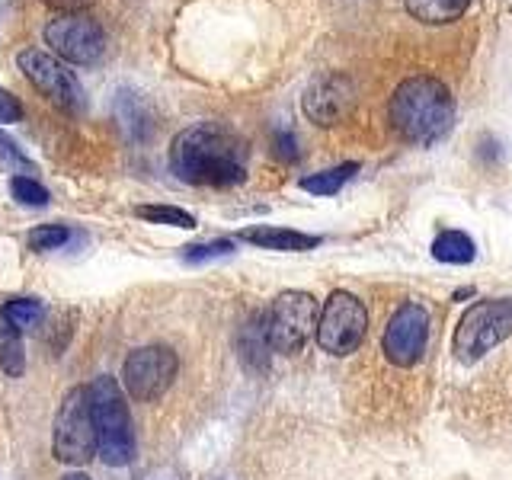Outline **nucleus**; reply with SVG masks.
Here are the masks:
<instances>
[{
	"label": "nucleus",
	"mask_w": 512,
	"mask_h": 480,
	"mask_svg": "<svg viewBox=\"0 0 512 480\" xmlns=\"http://www.w3.org/2000/svg\"><path fill=\"white\" fill-rule=\"evenodd\" d=\"M237 240L263 250H279V253H304L320 247V237L304 234V231H288V228H272V224H253L237 234Z\"/></svg>",
	"instance_id": "nucleus-13"
},
{
	"label": "nucleus",
	"mask_w": 512,
	"mask_h": 480,
	"mask_svg": "<svg viewBox=\"0 0 512 480\" xmlns=\"http://www.w3.org/2000/svg\"><path fill=\"white\" fill-rule=\"evenodd\" d=\"M61 480H90L87 474H80V471H74V474H64Z\"/></svg>",
	"instance_id": "nucleus-27"
},
{
	"label": "nucleus",
	"mask_w": 512,
	"mask_h": 480,
	"mask_svg": "<svg viewBox=\"0 0 512 480\" xmlns=\"http://www.w3.org/2000/svg\"><path fill=\"white\" fill-rule=\"evenodd\" d=\"M52 452L61 464H87L96 452H100L87 388H71L61 397V407L55 416V432H52Z\"/></svg>",
	"instance_id": "nucleus-5"
},
{
	"label": "nucleus",
	"mask_w": 512,
	"mask_h": 480,
	"mask_svg": "<svg viewBox=\"0 0 512 480\" xmlns=\"http://www.w3.org/2000/svg\"><path fill=\"white\" fill-rule=\"evenodd\" d=\"M269 327H266V314H253L250 324L240 330V356H244L247 368L253 372H266L269 365Z\"/></svg>",
	"instance_id": "nucleus-14"
},
{
	"label": "nucleus",
	"mask_w": 512,
	"mask_h": 480,
	"mask_svg": "<svg viewBox=\"0 0 512 480\" xmlns=\"http://www.w3.org/2000/svg\"><path fill=\"white\" fill-rule=\"evenodd\" d=\"M93 423H96V442H100V458L109 468H125L135 458V429L132 413H128L125 391L116 378L100 375L87 384Z\"/></svg>",
	"instance_id": "nucleus-3"
},
{
	"label": "nucleus",
	"mask_w": 512,
	"mask_h": 480,
	"mask_svg": "<svg viewBox=\"0 0 512 480\" xmlns=\"http://www.w3.org/2000/svg\"><path fill=\"white\" fill-rule=\"evenodd\" d=\"M512 336V298H487L471 304L458 320L452 336V352L458 362H477L493 346Z\"/></svg>",
	"instance_id": "nucleus-4"
},
{
	"label": "nucleus",
	"mask_w": 512,
	"mask_h": 480,
	"mask_svg": "<svg viewBox=\"0 0 512 480\" xmlns=\"http://www.w3.org/2000/svg\"><path fill=\"white\" fill-rule=\"evenodd\" d=\"M16 68H20L29 84L36 87L45 100H52L58 109L71 112V116L74 112H84L87 106L84 87H80V80L64 68L55 55L39 52V48H23V52L16 55Z\"/></svg>",
	"instance_id": "nucleus-9"
},
{
	"label": "nucleus",
	"mask_w": 512,
	"mask_h": 480,
	"mask_svg": "<svg viewBox=\"0 0 512 480\" xmlns=\"http://www.w3.org/2000/svg\"><path fill=\"white\" fill-rule=\"evenodd\" d=\"M23 103L16 100L10 90L0 87V125H10V122H20L23 119Z\"/></svg>",
	"instance_id": "nucleus-25"
},
{
	"label": "nucleus",
	"mask_w": 512,
	"mask_h": 480,
	"mask_svg": "<svg viewBox=\"0 0 512 480\" xmlns=\"http://www.w3.org/2000/svg\"><path fill=\"white\" fill-rule=\"evenodd\" d=\"M359 173V164H340V167H330V170H320L314 176H304L301 180V189L304 192H314V196H333V192H340L352 176Z\"/></svg>",
	"instance_id": "nucleus-18"
},
{
	"label": "nucleus",
	"mask_w": 512,
	"mask_h": 480,
	"mask_svg": "<svg viewBox=\"0 0 512 480\" xmlns=\"http://www.w3.org/2000/svg\"><path fill=\"white\" fill-rule=\"evenodd\" d=\"M234 253V240H212V244H192L183 247V260L186 263H205V260H218V256Z\"/></svg>",
	"instance_id": "nucleus-23"
},
{
	"label": "nucleus",
	"mask_w": 512,
	"mask_h": 480,
	"mask_svg": "<svg viewBox=\"0 0 512 480\" xmlns=\"http://www.w3.org/2000/svg\"><path fill=\"white\" fill-rule=\"evenodd\" d=\"M352 106H356V84H352L346 74H336V71L317 74L301 96L304 116L324 128L346 119Z\"/></svg>",
	"instance_id": "nucleus-12"
},
{
	"label": "nucleus",
	"mask_w": 512,
	"mask_h": 480,
	"mask_svg": "<svg viewBox=\"0 0 512 480\" xmlns=\"http://www.w3.org/2000/svg\"><path fill=\"white\" fill-rule=\"evenodd\" d=\"M317 320L320 308L314 295L308 292H282L272 308L266 311V327H269V346L272 352L282 356H295L308 346L311 336H317Z\"/></svg>",
	"instance_id": "nucleus-6"
},
{
	"label": "nucleus",
	"mask_w": 512,
	"mask_h": 480,
	"mask_svg": "<svg viewBox=\"0 0 512 480\" xmlns=\"http://www.w3.org/2000/svg\"><path fill=\"white\" fill-rule=\"evenodd\" d=\"M45 45L52 48V55L64 58L68 64H96L106 52V36L96 20L84 13H61L42 29Z\"/></svg>",
	"instance_id": "nucleus-10"
},
{
	"label": "nucleus",
	"mask_w": 512,
	"mask_h": 480,
	"mask_svg": "<svg viewBox=\"0 0 512 480\" xmlns=\"http://www.w3.org/2000/svg\"><path fill=\"white\" fill-rule=\"evenodd\" d=\"M170 170L189 186H237L247 180V141L221 122L189 125L170 144Z\"/></svg>",
	"instance_id": "nucleus-1"
},
{
	"label": "nucleus",
	"mask_w": 512,
	"mask_h": 480,
	"mask_svg": "<svg viewBox=\"0 0 512 480\" xmlns=\"http://www.w3.org/2000/svg\"><path fill=\"white\" fill-rule=\"evenodd\" d=\"M426 346H429V311L416 301L400 304L381 336L384 359L397 368H413L426 356Z\"/></svg>",
	"instance_id": "nucleus-11"
},
{
	"label": "nucleus",
	"mask_w": 512,
	"mask_h": 480,
	"mask_svg": "<svg viewBox=\"0 0 512 480\" xmlns=\"http://www.w3.org/2000/svg\"><path fill=\"white\" fill-rule=\"evenodd\" d=\"M10 192L20 205H32V208H42V205H48V199H52L48 196V189L39 180H32V176H13Z\"/></svg>",
	"instance_id": "nucleus-22"
},
{
	"label": "nucleus",
	"mask_w": 512,
	"mask_h": 480,
	"mask_svg": "<svg viewBox=\"0 0 512 480\" xmlns=\"http://www.w3.org/2000/svg\"><path fill=\"white\" fill-rule=\"evenodd\" d=\"M368 311L352 292H333L317 320V346L330 356H349L365 343Z\"/></svg>",
	"instance_id": "nucleus-7"
},
{
	"label": "nucleus",
	"mask_w": 512,
	"mask_h": 480,
	"mask_svg": "<svg viewBox=\"0 0 512 480\" xmlns=\"http://www.w3.org/2000/svg\"><path fill=\"white\" fill-rule=\"evenodd\" d=\"M0 368H4L10 378H20L26 372L23 330L13 327L7 317H0Z\"/></svg>",
	"instance_id": "nucleus-16"
},
{
	"label": "nucleus",
	"mask_w": 512,
	"mask_h": 480,
	"mask_svg": "<svg viewBox=\"0 0 512 480\" xmlns=\"http://www.w3.org/2000/svg\"><path fill=\"white\" fill-rule=\"evenodd\" d=\"M432 256L448 266H468V263H474L477 247L464 231H442L436 240H432Z\"/></svg>",
	"instance_id": "nucleus-15"
},
{
	"label": "nucleus",
	"mask_w": 512,
	"mask_h": 480,
	"mask_svg": "<svg viewBox=\"0 0 512 480\" xmlns=\"http://www.w3.org/2000/svg\"><path fill=\"white\" fill-rule=\"evenodd\" d=\"M176 372H180V359L170 346H141L135 352H128V359L122 365V384L132 400L138 404H151V400H160L170 384L176 381Z\"/></svg>",
	"instance_id": "nucleus-8"
},
{
	"label": "nucleus",
	"mask_w": 512,
	"mask_h": 480,
	"mask_svg": "<svg viewBox=\"0 0 512 480\" xmlns=\"http://www.w3.org/2000/svg\"><path fill=\"white\" fill-rule=\"evenodd\" d=\"M135 215L151 224H167V228H186V231L196 228V215H189L186 208L176 205H138Z\"/></svg>",
	"instance_id": "nucleus-19"
},
{
	"label": "nucleus",
	"mask_w": 512,
	"mask_h": 480,
	"mask_svg": "<svg viewBox=\"0 0 512 480\" xmlns=\"http://www.w3.org/2000/svg\"><path fill=\"white\" fill-rule=\"evenodd\" d=\"M276 151H279L282 157H288V160H295V157H298V151H295V138H292V135H285V132H279V135H276Z\"/></svg>",
	"instance_id": "nucleus-26"
},
{
	"label": "nucleus",
	"mask_w": 512,
	"mask_h": 480,
	"mask_svg": "<svg viewBox=\"0 0 512 480\" xmlns=\"http://www.w3.org/2000/svg\"><path fill=\"white\" fill-rule=\"evenodd\" d=\"M42 304L36 298H10L4 304V311H0V317H7L13 327H20V330H29V327H36L39 320H42Z\"/></svg>",
	"instance_id": "nucleus-20"
},
{
	"label": "nucleus",
	"mask_w": 512,
	"mask_h": 480,
	"mask_svg": "<svg viewBox=\"0 0 512 480\" xmlns=\"http://www.w3.org/2000/svg\"><path fill=\"white\" fill-rule=\"evenodd\" d=\"M471 0H407V10L416 16L420 23L439 26V23H452L468 10Z\"/></svg>",
	"instance_id": "nucleus-17"
},
{
	"label": "nucleus",
	"mask_w": 512,
	"mask_h": 480,
	"mask_svg": "<svg viewBox=\"0 0 512 480\" xmlns=\"http://www.w3.org/2000/svg\"><path fill=\"white\" fill-rule=\"evenodd\" d=\"M391 125L400 138L416 144V148H429V144L442 141L455 125L452 90L429 74L400 80L391 96Z\"/></svg>",
	"instance_id": "nucleus-2"
},
{
	"label": "nucleus",
	"mask_w": 512,
	"mask_h": 480,
	"mask_svg": "<svg viewBox=\"0 0 512 480\" xmlns=\"http://www.w3.org/2000/svg\"><path fill=\"white\" fill-rule=\"evenodd\" d=\"M0 160H4V164H10V167H20V170L36 173V167H32V160L26 157V151L4 132V128H0Z\"/></svg>",
	"instance_id": "nucleus-24"
},
{
	"label": "nucleus",
	"mask_w": 512,
	"mask_h": 480,
	"mask_svg": "<svg viewBox=\"0 0 512 480\" xmlns=\"http://www.w3.org/2000/svg\"><path fill=\"white\" fill-rule=\"evenodd\" d=\"M71 237H74V231L64 228V224H39V228L29 231L26 240L36 253H48V250H61Z\"/></svg>",
	"instance_id": "nucleus-21"
}]
</instances>
